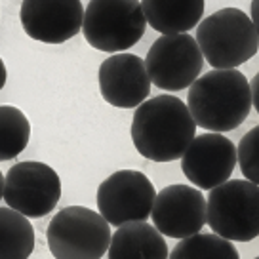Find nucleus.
Returning a JSON list of instances; mask_svg holds the SVG:
<instances>
[{
    "label": "nucleus",
    "mask_w": 259,
    "mask_h": 259,
    "mask_svg": "<svg viewBox=\"0 0 259 259\" xmlns=\"http://www.w3.org/2000/svg\"><path fill=\"white\" fill-rule=\"evenodd\" d=\"M236 160L244 178L259 185V126L251 128L236 147Z\"/></svg>",
    "instance_id": "obj_19"
},
{
    "label": "nucleus",
    "mask_w": 259,
    "mask_h": 259,
    "mask_svg": "<svg viewBox=\"0 0 259 259\" xmlns=\"http://www.w3.org/2000/svg\"><path fill=\"white\" fill-rule=\"evenodd\" d=\"M6 78H8V71H6V65H4L2 57H0V90L4 88V84H6Z\"/></svg>",
    "instance_id": "obj_22"
},
{
    "label": "nucleus",
    "mask_w": 259,
    "mask_h": 259,
    "mask_svg": "<svg viewBox=\"0 0 259 259\" xmlns=\"http://www.w3.org/2000/svg\"><path fill=\"white\" fill-rule=\"evenodd\" d=\"M145 27L141 0H90L84 10L82 34L92 48L122 54L141 40Z\"/></svg>",
    "instance_id": "obj_5"
},
{
    "label": "nucleus",
    "mask_w": 259,
    "mask_h": 259,
    "mask_svg": "<svg viewBox=\"0 0 259 259\" xmlns=\"http://www.w3.org/2000/svg\"><path fill=\"white\" fill-rule=\"evenodd\" d=\"M132 141L141 156L153 162L179 160L196 138L187 103L176 96H156L136 109L132 120Z\"/></svg>",
    "instance_id": "obj_1"
},
{
    "label": "nucleus",
    "mask_w": 259,
    "mask_h": 259,
    "mask_svg": "<svg viewBox=\"0 0 259 259\" xmlns=\"http://www.w3.org/2000/svg\"><path fill=\"white\" fill-rule=\"evenodd\" d=\"M151 84L164 92L191 88L204 69V56L189 32L162 34L143 59Z\"/></svg>",
    "instance_id": "obj_7"
},
{
    "label": "nucleus",
    "mask_w": 259,
    "mask_h": 259,
    "mask_svg": "<svg viewBox=\"0 0 259 259\" xmlns=\"http://www.w3.org/2000/svg\"><path fill=\"white\" fill-rule=\"evenodd\" d=\"M34 250V229L29 218L0 208V259H29Z\"/></svg>",
    "instance_id": "obj_16"
},
{
    "label": "nucleus",
    "mask_w": 259,
    "mask_h": 259,
    "mask_svg": "<svg viewBox=\"0 0 259 259\" xmlns=\"http://www.w3.org/2000/svg\"><path fill=\"white\" fill-rule=\"evenodd\" d=\"M187 107L194 124L206 132L236 130L250 116V82L238 69H211L191 84Z\"/></svg>",
    "instance_id": "obj_2"
},
{
    "label": "nucleus",
    "mask_w": 259,
    "mask_h": 259,
    "mask_svg": "<svg viewBox=\"0 0 259 259\" xmlns=\"http://www.w3.org/2000/svg\"><path fill=\"white\" fill-rule=\"evenodd\" d=\"M109 259H168L164 236L147 221L120 225L111 236Z\"/></svg>",
    "instance_id": "obj_14"
},
{
    "label": "nucleus",
    "mask_w": 259,
    "mask_h": 259,
    "mask_svg": "<svg viewBox=\"0 0 259 259\" xmlns=\"http://www.w3.org/2000/svg\"><path fill=\"white\" fill-rule=\"evenodd\" d=\"M19 19L32 40L61 44L82 31L84 8L80 0H23Z\"/></svg>",
    "instance_id": "obj_12"
},
{
    "label": "nucleus",
    "mask_w": 259,
    "mask_h": 259,
    "mask_svg": "<svg viewBox=\"0 0 259 259\" xmlns=\"http://www.w3.org/2000/svg\"><path fill=\"white\" fill-rule=\"evenodd\" d=\"M206 223L213 235L231 242L257 238L259 185L248 179H229L213 187L206 198Z\"/></svg>",
    "instance_id": "obj_4"
},
{
    "label": "nucleus",
    "mask_w": 259,
    "mask_h": 259,
    "mask_svg": "<svg viewBox=\"0 0 259 259\" xmlns=\"http://www.w3.org/2000/svg\"><path fill=\"white\" fill-rule=\"evenodd\" d=\"M236 145L223 134H200L181 156V170L196 189L211 191L231 179L236 166Z\"/></svg>",
    "instance_id": "obj_11"
},
{
    "label": "nucleus",
    "mask_w": 259,
    "mask_h": 259,
    "mask_svg": "<svg viewBox=\"0 0 259 259\" xmlns=\"http://www.w3.org/2000/svg\"><path fill=\"white\" fill-rule=\"evenodd\" d=\"M196 44L213 69H236L259 50V36L250 16L238 8H221L198 23Z\"/></svg>",
    "instance_id": "obj_3"
},
{
    "label": "nucleus",
    "mask_w": 259,
    "mask_h": 259,
    "mask_svg": "<svg viewBox=\"0 0 259 259\" xmlns=\"http://www.w3.org/2000/svg\"><path fill=\"white\" fill-rule=\"evenodd\" d=\"M151 218L162 236L183 240L206 225V198L196 187L168 185L156 194Z\"/></svg>",
    "instance_id": "obj_10"
},
{
    "label": "nucleus",
    "mask_w": 259,
    "mask_h": 259,
    "mask_svg": "<svg viewBox=\"0 0 259 259\" xmlns=\"http://www.w3.org/2000/svg\"><path fill=\"white\" fill-rule=\"evenodd\" d=\"M147 23L162 34L189 32L202 21L204 0H141Z\"/></svg>",
    "instance_id": "obj_15"
},
{
    "label": "nucleus",
    "mask_w": 259,
    "mask_h": 259,
    "mask_svg": "<svg viewBox=\"0 0 259 259\" xmlns=\"http://www.w3.org/2000/svg\"><path fill=\"white\" fill-rule=\"evenodd\" d=\"M156 191L143 171L120 170L101 181L97 208L109 225L120 227L151 218Z\"/></svg>",
    "instance_id": "obj_9"
},
{
    "label": "nucleus",
    "mask_w": 259,
    "mask_h": 259,
    "mask_svg": "<svg viewBox=\"0 0 259 259\" xmlns=\"http://www.w3.org/2000/svg\"><path fill=\"white\" fill-rule=\"evenodd\" d=\"M250 19H251V23H253V27H255V31H257V36H259V0H251Z\"/></svg>",
    "instance_id": "obj_21"
},
{
    "label": "nucleus",
    "mask_w": 259,
    "mask_h": 259,
    "mask_svg": "<svg viewBox=\"0 0 259 259\" xmlns=\"http://www.w3.org/2000/svg\"><path fill=\"white\" fill-rule=\"evenodd\" d=\"M2 198L25 218H44L61 198V179L44 162H17L4 178Z\"/></svg>",
    "instance_id": "obj_8"
},
{
    "label": "nucleus",
    "mask_w": 259,
    "mask_h": 259,
    "mask_svg": "<svg viewBox=\"0 0 259 259\" xmlns=\"http://www.w3.org/2000/svg\"><path fill=\"white\" fill-rule=\"evenodd\" d=\"M255 259H259V255H257V257H255Z\"/></svg>",
    "instance_id": "obj_24"
},
{
    "label": "nucleus",
    "mask_w": 259,
    "mask_h": 259,
    "mask_svg": "<svg viewBox=\"0 0 259 259\" xmlns=\"http://www.w3.org/2000/svg\"><path fill=\"white\" fill-rule=\"evenodd\" d=\"M111 225L99 211L67 206L52 218L46 240L56 259H101L111 244Z\"/></svg>",
    "instance_id": "obj_6"
},
{
    "label": "nucleus",
    "mask_w": 259,
    "mask_h": 259,
    "mask_svg": "<svg viewBox=\"0 0 259 259\" xmlns=\"http://www.w3.org/2000/svg\"><path fill=\"white\" fill-rule=\"evenodd\" d=\"M250 90H251V105L255 107V111L259 113V71L255 73V76L251 78Z\"/></svg>",
    "instance_id": "obj_20"
},
{
    "label": "nucleus",
    "mask_w": 259,
    "mask_h": 259,
    "mask_svg": "<svg viewBox=\"0 0 259 259\" xmlns=\"http://www.w3.org/2000/svg\"><path fill=\"white\" fill-rule=\"evenodd\" d=\"M99 92L109 105L118 109L139 107L151 94L145 61L134 54H114L99 65Z\"/></svg>",
    "instance_id": "obj_13"
},
{
    "label": "nucleus",
    "mask_w": 259,
    "mask_h": 259,
    "mask_svg": "<svg viewBox=\"0 0 259 259\" xmlns=\"http://www.w3.org/2000/svg\"><path fill=\"white\" fill-rule=\"evenodd\" d=\"M168 259H240V255L231 240L210 233H198L179 240Z\"/></svg>",
    "instance_id": "obj_18"
},
{
    "label": "nucleus",
    "mask_w": 259,
    "mask_h": 259,
    "mask_svg": "<svg viewBox=\"0 0 259 259\" xmlns=\"http://www.w3.org/2000/svg\"><path fill=\"white\" fill-rule=\"evenodd\" d=\"M31 139V122L21 109L0 105V162L21 154Z\"/></svg>",
    "instance_id": "obj_17"
},
{
    "label": "nucleus",
    "mask_w": 259,
    "mask_h": 259,
    "mask_svg": "<svg viewBox=\"0 0 259 259\" xmlns=\"http://www.w3.org/2000/svg\"><path fill=\"white\" fill-rule=\"evenodd\" d=\"M2 193H4V176L0 171V198H2Z\"/></svg>",
    "instance_id": "obj_23"
}]
</instances>
